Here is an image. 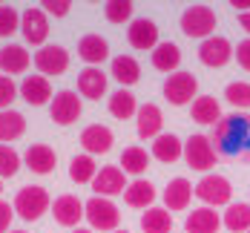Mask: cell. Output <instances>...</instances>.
I'll return each mask as SVG.
<instances>
[{
  "label": "cell",
  "mask_w": 250,
  "mask_h": 233,
  "mask_svg": "<svg viewBox=\"0 0 250 233\" xmlns=\"http://www.w3.org/2000/svg\"><path fill=\"white\" fill-rule=\"evenodd\" d=\"M213 147L216 153L225 155V158H239V155H250V115L245 112H236V115H227L222 118L216 129H213Z\"/></svg>",
  "instance_id": "obj_1"
},
{
  "label": "cell",
  "mask_w": 250,
  "mask_h": 233,
  "mask_svg": "<svg viewBox=\"0 0 250 233\" xmlns=\"http://www.w3.org/2000/svg\"><path fill=\"white\" fill-rule=\"evenodd\" d=\"M181 32L187 35V38H201V41H207V38H213V32H216V23H219V18H216V12L210 9V6H187L184 12H181Z\"/></svg>",
  "instance_id": "obj_2"
},
{
  "label": "cell",
  "mask_w": 250,
  "mask_h": 233,
  "mask_svg": "<svg viewBox=\"0 0 250 233\" xmlns=\"http://www.w3.org/2000/svg\"><path fill=\"white\" fill-rule=\"evenodd\" d=\"M15 213L26 219V222H38L46 210L52 207L49 202V193H46V187H41V184H29L23 190H18V196H15Z\"/></svg>",
  "instance_id": "obj_3"
},
{
  "label": "cell",
  "mask_w": 250,
  "mask_h": 233,
  "mask_svg": "<svg viewBox=\"0 0 250 233\" xmlns=\"http://www.w3.org/2000/svg\"><path fill=\"white\" fill-rule=\"evenodd\" d=\"M83 216L89 222L92 231H118V222H121V210L115 207L112 199H104V196H92L86 205H83Z\"/></svg>",
  "instance_id": "obj_4"
},
{
  "label": "cell",
  "mask_w": 250,
  "mask_h": 233,
  "mask_svg": "<svg viewBox=\"0 0 250 233\" xmlns=\"http://www.w3.org/2000/svg\"><path fill=\"white\" fill-rule=\"evenodd\" d=\"M193 193H196V199L204 202V207H213V210L219 205H233V184L219 173H207L193 187Z\"/></svg>",
  "instance_id": "obj_5"
},
{
  "label": "cell",
  "mask_w": 250,
  "mask_h": 233,
  "mask_svg": "<svg viewBox=\"0 0 250 233\" xmlns=\"http://www.w3.org/2000/svg\"><path fill=\"white\" fill-rule=\"evenodd\" d=\"M216 147H213V141H210V135H190L187 141H184V158H187V164H190V170H199L207 176V170H213L216 167Z\"/></svg>",
  "instance_id": "obj_6"
},
{
  "label": "cell",
  "mask_w": 250,
  "mask_h": 233,
  "mask_svg": "<svg viewBox=\"0 0 250 233\" xmlns=\"http://www.w3.org/2000/svg\"><path fill=\"white\" fill-rule=\"evenodd\" d=\"M161 92H164V98L173 104V106H184V104L196 101V92H199V81L193 72H173V75L164 81V86H161Z\"/></svg>",
  "instance_id": "obj_7"
},
{
  "label": "cell",
  "mask_w": 250,
  "mask_h": 233,
  "mask_svg": "<svg viewBox=\"0 0 250 233\" xmlns=\"http://www.w3.org/2000/svg\"><path fill=\"white\" fill-rule=\"evenodd\" d=\"M35 66H38V75L43 78H58L69 69V52L58 43H46L41 46L35 55Z\"/></svg>",
  "instance_id": "obj_8"
},
{
  "label": "cell",
  "mask_w": 250,
  "mask_h": 233,
  "mask_svg": "<svg viewBox=\"0 0 250 233\" xmlns=\"http://www.w3.org/2000/svg\"><path fill=\"white\" fill-rule=\"evenodd\" d=\"M81 112H83V104H81V98H78V92H72V89L55 92L52 106H49V115H52L55 124L69 127V124H75L78 118H81Z\"/></svg>",
  "instance_id": "obj_9"
},
{
  "label": "cell",
  "mask_w": 250,
  "mask_h": 233,
  "mask_svg": "<svg viewBox=\"0 0 250 233\" xmlns=\"http://www.w3.org/2000/svg\"><path fill=\"white\" fill-rule=\"evenodd\" d=\"M233 43L222 38V35H213V38H207V41H201L199 46V61L204 66H210V69H222L227 66L230 61H233Z\"/></svg>",
  "instance_id": "obj_10"
},
{
  "label": "cell",
  "mask_w": 250,
  "mask_h": 233,
  "mask_svg": "<svg viewBox=\"0 0 250 233\" xmlns=\"http://www.w3.org/2000/svg\"><path fill=\"white\" fill-rule=\"evenodd\" d=\"M21 32H23L26 43H32V46H46V38H49L46 12H43V9H26L23 15H21Z\"/></svg>",
  "instance_id": "obj_11"
},
{
  "label": "cell",
  "mask_w": 250,
  "mask_h": 233,
  "mask_svg": "<svg viewBox=\"0 0 250 233\" xmlns=\"http://www.w3.org/2000/svg\"><path fill=\"white\" fill-rule=\"evenodd\" d=\"M126 41H129V46L132 49H155L161 41H158V26H155V21H150V18H135L132 23H129V29H126Z\"/></svg>",
  "instance_id": "obj_12"
},
{
  "label": "cell",
  "mask_w": 250,
  "mask_h": 233,
  "mask_svg": "<svg viewBox=\"0 0 250 233\" xmlns=\"http://www.w3.org/2000/svg\"><path fill=\"white\" fill-rule=\"evenodd\" d=\"M92 190L104 196V199H112V196H124L126 190V173L121 167H115V164H106V167H101L95 181H92Z\"/></svg>",
  "instance_id": "obj_13"
},
{
  "label": "cell",
  "mask_w": 250,
  "mask_h": 233,
  "mask_svg": "<svg viewBox=\"0 0 250 233\" xmlns=\"http://www.w3.org/2000/svg\"><path fill=\"white\" fill-rule=\"evenodd\" d=\"M52 216H55V222L58 225H63V228H78L81 225V219H86L83 216V202L78 199V196H58L55 202H52Z\"/></svg>",
  "instance_id": "obj_14"
},
{
  "label": "cell",
  "mask_w": 250,
  "mask_h": 233,
  "mask_svg": "<svg viewBox=\"0 0 250 233\" xmlns=\"http://www.w3.org/2000/svg\"><path fill=\"white\" fill-rule=\"evenodd\" d=\"M112 129L104 127V124H89V127L81 132V147L86 150V155H104L112 150Z\"/></svg>",
  "instance_id": "obj_15"
},
{
  "label": "cell",
  "mask_w": 250,
  "mask_h": 233,
  "mask_svg": "<svg viewBox=\"0 0 250 233\" xmlns=\"http://www.w3.org/2000/svg\"><path fill=\"white\" fill-rule=\"evenodd\" d=\"M135 124H138V135L141 138H158L161 135V127H164V112L161 106L155 104H141L138 106V115H135Z\"/></svg>",
  "instance_id": "obj_16"
},
{
  "label": "cell",
  "mask_w": 250,
  "mask_h": 233,
  "mask_svg": "<svg viewBox=\"0 0 250 233\" xmlns=\"http://www.w3.org/2000/svg\"><path fill=\"white\" fill-rule=\"evenodd\" d=\"M104 92H106V75L101 72V66H83L78 72V95L98 101Z\"/></svg>",
  "instance_id": "obj_17"
},
{
  "label": "cell",
  "mask_w": 250,
  "mask_h": 233,
  "mask_svg": "<svg viewBox=\"0 0 250 233\" xmlns=\"http://www.w3.org/2000/svg\"><path fill=\"white\" fill-rule=\"evenodd\" d=\"M78 58L86 64V66H101L106 58H109V43L101 38V35H83L78 41Z\"/></svg>",
  "instance_id": "obj_18"
},
{
  "label": "cell",
  "mask_w": 250,
  "mask_h": 233,
  "mask_svg": "<svg viewBox=\"0 0 250 233\" xmlns=\"http://www.w3.org/2000/svg\"><path fill=\"white\" fill-rule=\"evenodd\" d=\"M193 184L187 179H173L167 187H164V207L173 213V210H187L190 207V202H193Z\"/></svg>",
  "instance_id": "obj_19"
},
{
  "label": "cell",
  "mask_w": 250,
  "mask_h": 233,
  "mask_svg": "<svg viewBox=\"0 0 250 233\" xmlns=\"http://www.w3.org/2000/svg\"><path fill=\"white\" fill-rule=\"evenodd\" d=\"M219 228H222V216L213 207H196L184 219V231L187 233H219Z\"/></svg>",
  "instance_id": "obj_20"
},
{
  "label": "cell",
  "mask_w": 250,
  "mask_h": 233,
  "mask_svg": "<svg viewBox=\"0 0 250 233\" xmlns=\"http://www.w3.org/2000/svg\"><path fill=\"white\" fill-rule=\"evenodd\" d=\"M21 95H23V101L32 104V106H43L46 101H52V98H55V95H52L49 78H43V75H29V78H23V84H21Z\"/></svg>",
  "instance_id": "obj_21"
},
{
  "label": "cell",
  "mask_w": 250,
  "mask_h": 233,
  "mask_svg": "<svg viewBox=\"0 0 250 233\" xmlns=\"http://www.w3.org/2000/svg\"><path fill=\"white\" fill-rule=\"evenodd\" d=\"M26 167L32 170V173H38V176H46L55 170V164H58V155L52 150L49 144H32L23 155Z\"/></svg>",
  "instance_id": "obj_22"
},
{
  "label": "cell",
  "mask_w": 250,
  "mask_h": 233,
  "mask_svg": "<svg viewBox=\"0 0 250 233\" xmlns=\"http://www.w3.org/2000/svg\"><path fill=\"white\" fill-rule=\"evenodd\" d=\"M184 155V141L175 135V132H161L155 141H152V158L164 161V164H173Z\"/></svg>",
  "instance_id": "obj_23"
},
{
  "label": "cell",
  "mask_w": 250,
  "mask_h": 233,
  "mask_svg": "<svg viewBox=\"0 0 250 233\" xmlns=\"http://www.w3.org/2000/svg\"><path fill=\"white\" fill-rule=\"evenodd\" d=\"M124 202L129 207H138V210H150L152 202H155V187H152V181H147V179L129 181L126 190H124Z\"/></svg>",
  "instance_id": "obj_24"
},
{
  "label": "cell",
  "mask_w": 250,
  "mask_h": 233,
  "mask_svg": "<svg viewBox=\"0 0 250 233\" xmlns=\"http://www.w3.org/2000/svg\"><path fill=\"white\" fill-rule=\"evenodd\" d=\"M29 61H32V55L23 46L9 43V46L0 49V69H3V75H21V72H26Z\"/></svg>",
  "instance_id": "obj_25"
},
{
  "label": "cell",
  "mask_w": 250,
  "mask_h": 233,
  "mask_svg": "<svg viewBox=\"0 0 250 233\" xmlns=\"http://www.w3.org/2000/svg\"><path fill=\"white\" fill-rule=\"evenodd\" d=\"M178 64H181V49L175 46L173 41H161V43L152 49V66H155L158 72L173 75V72H178Z\"/></svg>",
  "instance_id": "obj_26"
},
{
  "label": "cell",
  "mask_w": 250,
  "mask_h": 233,
  "mask_svg": "<svg viewBox=\"0 0 250 233\" xmlns=\"http://www.w3.org/2000/svg\"><path fill=\"white\" fill-rule=\"evenodd\" d=\"M109 72H112V78H115V81L121 84V89H124V86L138 84V78H141V64H138L132 55H118V58H112Z\"/></svg>",
  "instance_id": "obj_27"
},
{
  "label": "cell",
  "mask_w": 250,
  "mask_h": 233,
  "mask_svg": "<svg viewBox=\"0 0 250 233\" xmlns=\"http://www.w3.org/2000/svg\"><path fill=\"white\" fill-rule=\"evenodd\" d=\"M193 121L204 124V127H216L222 121V106L213 95H199L193 101Z\"/></svg>",
  "instance_id": "obj_28"
},
{
  "label": "cell",
  "mask_w": 250,
  "mask_h": 233,
  "mask_svg": "<svg viewBox=\"0 0 250 233\" xmlns=\"http://www.w3.org/2000/svg\"><path fill=\"white\" fill-rule=\"evenodd\" d=\"M222 225L230 233H248L250 231V202H233L227 205L225 216H222Z\"/></svg>",
  "instance_id": "obj_29"
},
{
  "label": "cell",
  "mask_w": 250,
  "mask_h": 233,
  "mask_svg": "<svg viewBox=\"0 0 250 233\" xmlns=\"http://www.w3.org/2000/svg\"><path fill=\"white\" fill-rule=\"evenodd\" d=\"M141 231L144 233H173V216L167 207H150L141 216Z\"/></svg>",
  "instance_id": "obj_30"
},
{
  "label": "cell",
  "mask_w": 250,
  "mask_h": 233,
  "mask_svg": "<svg viewBox=\"0 0 250 233\" xmlns=\"http://www.w3.org/2000/svg\"><path fill=\"white\" fill-rule=\"evenodd\" d=\"M26 132V118L15 109H3L0 112V144H9L15 138H21Z\"/></svg>",
  "instance_id": "obj_31"
},
{
  "label": "cell",
  "mask_w": 250,
  "mask_h": 233,
  "mask_svg": "<svg viewBox=\"0 0 250 233\" xmlns=\"http://www.w3.org/2000/svg\"><path fill=\"white\" fill-rule=\"evenodd\" d=\"M98 176V164H95V158L92 155H75L72 161H69V179L75 181V184H92Z\"/></svg>",
  "instance_id": "obj_32"
},
{
  "label": "cell",
  "mask_w": 250,
  "mask_h": 233,
  "mask_svg": "<svg viewBox=\"0 0 250 233\" xmlns=\"http://www.w3.org/2000/svg\"><path fill=\"white\" fill-rule=\"evenodd\" d=\"M109 112H112V118H118V121H126V118L138 115L135 95H132L129 89H118V92H112V95H109Z\"/></svg>",
  "instance_id": "obj_33"
},
{
  "label": "cell",
  "mask_w": 250,
  "mask_h": 233,
  "mask_svg": "<svg viewBox=\"0 0 250 233\" xmlns=\"http://www.w3.org/2000/svg\"><path fill=\"white\" fill-rule=\"evenodd\" d=\"M150 167V155L144 147H126L121 153V170L129 173V176H141L144 170Z\"/></svg>",
  "instance_id": "obj_34"
},
{
  "label": "cell",
  "mask_w": 250,
  "mask_h": 233,
  "mask_svg": "<svg viewBox=\"0 0 250 233\" xmlns=\"http://www.w3.org/2000/svg\"><path fill=\"white\" fill-rule=\"evenodd\" d=\"M15 32H21V15L15 6L0 3V38H12Z\"/></svg>",
  "instance_id": "obj_35"
},
{
  "label": "cell",
  "mask_w": 250,
  "mask_h": 233,
  "mask_svg": "<svg viewBox=\"0 0 250 233\" xmlns=\"http://www.w3.org/2000/svg\"><path fill=\"white\" fill-rule=\"evenodd\" d=\"M225 98H227V104H233V106H239V109L250 106V84L248 81H233V84H227Z\"/></svg>",
  "instance_id": "obj_36"
},
{
  "label": "cell",
  "mask_w": 250,
  "mask_h": 233,
  "mask_svg": "<svg viewBox=\"0 0 250 233\" xmlns=\"http://www.w3.org/2000/svg\"><path fill=\"white\" fill-rule=\"evenodd\" d=\"M21 170V155L15 153V147L0 144V179H12Z\"/></svg>",
  "instance_id": "obj_37"
},
{
  "label": "cell",
  "mask_w": 250,
  "mask_h": 233,
  "mask_svg": "<svg viewBox=\"0 0 250 233\" xmlns=\"http://www.w3.org/2000/svg\"><path fill=\"white\" fill-rule=\"evenodd\" d=\"M132 3L129 0H109L106 6H104V15H106V21L109 23H124V21H129L132 18Z\"/></svg>",
  "instance_id": "obj_38"
},
{
  "label": "cell",
  "mask_w": 250,
  "mask_h": 233,
  "mask_svg": "<svg viewBox=\"0 0 250 233\" xmlns=\"http://www.w3.org/2000/svg\"><path fill=\"white\" fill-rule=\"evenodd\" d=\"M21 92V86L12 81L9 75H0V112L9 109V104L15 101V95Z\"/></svg>",
  "instance_id": "obj_39"
},
{
  "label": "cell",
  "mask_w": 250,
  "mask_h": 233,
  "mask_svg": "<svg viewBox=\"0 0 250 233\" xmlns=\"http://www.w3.org/2000/svg\"><path fill=\"white\" fill-rule=\"evenodd\" d=\"M41 9L49 12V15H55V18H63V15L72 9V3H69V0H43Z\"/></svg>",
  "instance_id": "obj_40"
},
{
  "label": "cell",
  "mask_w": 250,
  "mask_h": 233,
  "mask_svg": "<svg viewBox=\"0 0 250 233\" xmlns=\"http://www.w3.org/2000/svg\"><path fill=\"white\" fill-rule=\"evenodd\" d=\"M233 58L239 61V66H242L245 72H250V38L239 41V46L233 49Z\"/></svg>",
  "instance_id": "obj_41"
},
{
  "label": "cell",
  "mask_w": 250,
  "mask_h": 233,
  "mask_svg": "<svg viewBox=\"0 0 250 233\" xmlns=\"http://www.w3.org/2000/svg\"><path fill=\"white\" fill-rule=\"evenodd\" d=\"M12 219H15V207L9 205V202H3V199H0V233L9 231Z\"/></svg>",
  "instance_id": "obj_42"
},
{
  "label": "cell",
  "mask_w": 250,
  "mask_h": 233,
  "mask_svg": "<svg viewBox=\"0 0 250 233\" xmlns=\"http://www.w3.org/2000/svg\"><path fill=\"white\" fill-rule=\"evenodd\" d=\"M239 23H242L245 32H250V12H242V15H239Z\"/></svg>",
  "instance_id": "obj_43"
},
{
  "label": "cell",
  "mask_w": 250,
  "mask_h": 233,
  "mask_svg": "<svg viewBox=\"0 0 250 233\" xmlns=\"http://www.w3.org/2000/svg\"><path fill=\"white\" fill-rule=\"evenodd\" d=\"M230 6H233V9H245V12H250V0H233Z\"/></svg>",
  "instance_id": "obj_44"
},
{
  "label": "cell",
  "mask_w": 250,
  "mask_h": 233,
  "mask_svg": "<svg viewBox=\"0 0 250 233\" xmlns=\"http://www.w3.org/2000/svg\"><path fill=\"white\" fill-rule=\"evenodd\" d=\"M72 233H92V231H86V228H75Z\"/></svg>",
  "instance_id": "obj_45"
},
{
  "label": "cell",
  "mask_w": 250,
  "mask_h": 233,
  "mask_svg": "<svg viewBox=\"0 0 250 233\" xmlns=\"http://www.w3.org/2000/svg\"><path fill=\"white\" fill-rule=\"evenodd\" d=\"M112 233H129V231H112Z\"/></svg>",
  "instance_id": "obj_46"
},
{
  "label": "cell",
  "mask_w": 250,
  "mask_h": 233,
  "mask_svg": "<svg viewBox=\"0 0 250 233\" xmlns=\"http://www.w3.org/2000/svg\"><path fill=\"white\" fill-rule=\"evenodd\" d=\"M9 233H26V231H9Z\"/></svg>",
  "instance_id": "obj_47"
},
{
  "label": "cell",
  "mask_w": 250,
  "mask_h": 233,
  "mask_svg": "<svg viewBox=\"0 0 250 233\" xmlns=\"http://www.w3.org/2000/svg\"><path fill=\"white\" fill-rule=\"evenodd\" d=\"M0 193H3V179H0Z\"/></svg>",
  "instance_id": "obj_48"
},
{
  "label": "cell",
  "mask_w": 250,
  "mask_h": 233,
  "mask_svg": "<svg viewBox=\"0 0 250 233\" xmlns=\"http://www.w3.org/2000/svg\"><path fill=\"white\" fill-rule=\"evenodd\" d=\"M248 233H250V231H248Z\"/></svg>",
  "instance_id": "obj_49"
}]
</instances>
